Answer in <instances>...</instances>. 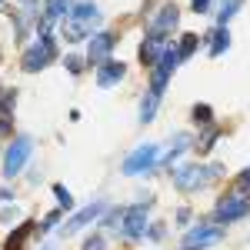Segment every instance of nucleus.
<instances>
[{
	"instance_id": "1",
	"label": "nucleus",
	"mask_w": 250,
	"mask_h": 250,
	"mask_svg": "<svg viewBox=\"0 0 250 250\" xmlns=\"http://www.w3.org/2000/svg\"><path fill=\"white\" fill-rule=\"evenodd\" d=\"M100 23V14H97L94 3H80L77 10H70V17L63 20V37L70 40V43H77V40L87 37V30Z\"/></svg>"
},
{
	"instance_id": "2",
	"label": "nucleus",
	"mask_w": 250,
	"mask_h": 250,
	"mask_svg": "<svg viewBox=\"0 0 250 250\" xmlns=\"http://www.w3.org/2000/svg\"><path fill=\"white\" fill-rule=\"evenodd\" d=\"M220 173H224L220 164H213V167H180V170H173V184L180 190H197V187H207L210 180H217Z\"/></svg>"
},
{
	"instance_id": "3",
	"label": "nucleus",
	"mask_w": 250,
	"mask_h": 250,
	"mask_svg": "<svg viewBox=\"0 0 250 250\" xmlns=\"http://www.w3.org/2000/svg\"><path fill=\"white\" fill-rule=\"evenodd\" d=\"M110 227L124 233V237H144L147 230V207H130V210H114L110 213Z\"/></svg>"
},
{
	"instance_id": "4",
	"label": "nucleus",
	"mask_w": 250,
	"mask_h": 250,
	"mask_svg": "<svg viewBox=\"0 0 250 250\" xmlns=\"http://www.w3.org/2000/svg\"><path fill=\"white\" fill-rule=\"evenodd\" d=\"M177 63H180V57H177V50L173 47H167V54L154 63V74H150V94H164V87H167V80H170V74L177 70Z\"/></svg>"
},
{
	"instance_id": "5",
	"label": "nucleus",
	"mask_w": 250,
	"mask_h": 250,
	"mask_svg": "<svg viewBox=\"0 0 250 250\" xmlns=\"http://www.w3.org/2000/svg\"><path fill=\"white\" fill-rule=\"evenodd\" d=\"M50 60H54V40L43 34V37H37V43L23 54V70L34 74V70H40V67H47Z\"/></svg>"
},
{
	"instance_id": "6",
	"label": "nucleus",
	"mask_w": 250,
	"mask_h": 250,
	"mask_svg": "<svg viewBox=\"0 0 250 250\" xmlns=\"http://www.w3.org/2000/svg\"><path fill=\"white\" fill-rule=\"evenodd\" d=\"M30 150H34V144H30L27 137L14 140V144H10V150L3 154V173H7V177H17V173L23 170V164L30 160Z\"/></svg>"
},
{
	"instance_id": "7",
	"label": "nucleus",
	"mask_w": 250,
	"mask_h": 250,
	"mask_svg": "<svg viewBox=\"0 0 250 250\" xmlns=\"http://www.w3.org/2000/svg\"><path fill=\"white\" fill-rule=\"evenodd\" d=\"M157 157H160V150H157V144H144V147H137L134 154L124 160V173H144V170H150L157 164Z\"/></svg>"
},
{
	"instance_id": "8",
	"label": "nucleus",
	"mask_w": 250,
	"mask_h": 250,
	"mask_svg": "<svg viewBox=\"0 0 250 250\" xmlns=\"http://www.w3.org/2000/svg\"><path fill=\"white\" fill-rule=\"evenodd\" d=\"M247 213H250V197H244V193L224 197V200L217 204V220H220V224L240 220V217H247Z\"/></svg>"
},
{
	"instance_id": "9",
	"label": "nucleus",
	"mask_w": 250,
	"mask_h": 250,
	"mask_svg": "<svg viewBox=\"0 0 250 250\" xmlns=\"http://www.w3.org/2000/svg\"><path fill=\"white\" fill-rule=\"evenodd\" d=\"M220 237H224V230H220V227H197V230H190L187 237H184V250L210 247V244H217Z\"/></svg>"
},
{
	"instance_id": "10",
	"label": "nucleus",
	"mask_w": 250,
	"mask_h": 250,
	"mask_svg": "<svg viewBox=\"0 0 250 250\" xmlns=\"http://www.w3.org/2000/svg\"><path fill=\"white\" fill-rule=\"evenodd\" d=\"M114 43H117V37H110V34H97V37H90V47H87V60H90V63H97V67H104V60L110 57Z\"/></svg>"
},
{
	"instance_id": "11",
	"label": "nucleus",
	"mask_w": 250,
	"mask_h": 250,
	"mask_svg": "<svg viewBox=\"0 0 250 250\" xmlns=\"http://www.w3.org/2000/svg\"><path fill=\"white\" fill-rule=\"evenodd\" d=\"M167 47H170V43H167V37H164V34H150V37L144 40V47H140V60L154 67L157 60L167 54Z\"/></svg>"
},
{
	"instance_id": "12",
	"label": "nucleus",
	"mask_w": 250,
	"mask_h": 250,
	"mask_svg": "<svg viewBox=\"0 0 250 250\" xmlns=\"http://www.w3.org/2000/svg\"><path fill=\"white\" fill-rule=\"evenodd\" d=\"M70 14V0H47V14H43V34L54 20H63Z\"/></svg>"
},
{
	"instance_id": "13",
	"label": "nucleus",
	"mask_w": 250,
	"mask_h": 250,
	"mask_svg": "<svg viewBox=\"0 0 250 250\" xmlns=\"http://www.w3.org/2000/svg\"><path fill=\"white\" fill-rule=\"evenodd\" d=\"M124 74H127V67H124V63H104V67H100V74H97V83H100V87H110V83H117Z\"/></svg>"
},
{
	"instance_id": "14",
	"label": "nucleus",
	"mask_w": 250,
	"mask_h": 250,
	"mask_svg": "<svg viewBox=\"0 0 250 250\" xmlns=\"http://www.w3.org/2000/svg\"><path fill=\"white\" fill-rule=\"evenodd\" d=\"M100 210H104V204H90V207H83V210H80L77 217L67 224V233H74V230H80V227H87V224H90V220H94Z\"/></svg>"
},
{
	"instance_id": "15",
	"label": "nucleus",
	"mask_w": 250,
	"mask_h": 250,
	"mask_svg": "<svg viewBox=\"0 0 250 250\" xmlns=\"http://www.w3.org/2000/svg\"><path fill=\"white\" fill-rule=\"evenodd\" d=\"M177 7H164V14L157 17V23H154V34H164V30H170V27H177Z\"/></svg>"
},
{
	"instance_id": "16",
	"label": "nucleus",
	"mask_w": 250,
	"mask_h": 250,
	"mask_svg": "<svg viewBox=\"0 0 250 250\" xmlns=\"http://www.w3.org/2000/svg\"><path fill=\"white\" fill-rule=\"evenodd\" d=\"M184 150H190V137H187V134H177V137H173V147L164 154V160H167V164H173V160L184 154Z\"/></svg>"
},
{
	"instance_id": "17",
	"label": "nucleus",
	"mask_w": 250,
	"mask_h": 250,
	"mask_svg": "<svg viewBox=\"0 0 250 250\" xmlns=\"http://www.w3.org/2000/svg\"><path fill=\"white\" fill-rule=\"evenodd\" d=\"M30 230H34L30 224H23V227H17V230H14L10 237H7V247H3V250H23V240L30 237Z\"/></svg>"
},
{
	"instance_id": "18",
	"label": "nucleus",
	"mask_w": 250,
	"mask_h": 250,
	"mask_svg": "<svg viewBox=\"0 0 250 250\" xmlns=\"http://www.w3.org/2000/svg\"><path fill=\"white\" fill-rule=\"evenodd\" d=\"M240 3H244V0H220V10H217V20H220V23H227V20H230L233 14H237V7H240Z\"/></svg>"
},
{
	"instance_id": "19",
	"label": "nucleus",
	"mask_w": 250,
	"mask_h": 250,
	"mask_svg": "<svg viewBox=\"0 0 250 250\" xmlns=\"http://www.w3.org/2000/svg\"><path fill=\"white\" fill-rule=\"evenodd\" d=\"M197 50V34H184V40H180V47H177V57L180 60H187Z\"/></svg>"
},
{
	"instance_id": "20",
	"label": "nucleus",
	"mask_w": 250,
	"mask_h": 250,
	"mask_svg": "<svg viewBox=\"0 0 250 250\" xmlns=\"http://www.w3.org/2000/svg\"><path fill=\"white\" fill-rule=\"evenodd\" d=\"M157 100H160L157 94H147V100L140 104V120H144V124H147V120H154V114H157Z\"/></svg>"
},
{
	"instance_id": "21",
	"label": "nucleus",
	"mask_w": 250,
	"mask_h": 250,
	"mask_svg": "<svg viewBox=\"0 0 250 250\" xmlns=\"http://www.w3.org/2000/svg\"><path fill=\"white\" fill-rule=\"evenodd\" d=\"M227 47H230V34H227V30H217V34H213V43H210V54L217 57V54H224Z\"/></svg>"
},
{
	"instance_id": "22",
	"label": "nucleus",
	"mask_w": 250,
	"mask_h": 250,
	"mask_svg": "<svg viewBox=\"0 0 250 250\" xmlns=\"http://www.w3.org/2000/svg\"><path fill=\"white\" fill-rule=\"evenodd\" d=\"M14 100H17V94H14V90H7V87L0 90V117H7L10 110H14Z\"/></svg>"
},
{
	"instance_id": "23",
	"label": "nucleus",
	"mask_w": 250,
	"mask_h": 250,
	"mask_svg": "<svg viewBox=\"0 0 250 250\" xmlns=\"http://www.w3.org/2000/svg\"><path fill=\"white\" fill-rule=\"evenodd\" d=\"M54 193H57V200H60V207H63V210H70V207H74V197H70V190L54 187Z\"/></svg>"
},
{
	"instance_id": "24",
	"label": "nucleus",
	"mask_w": 250,
	"mask_h": 250,
	"mask_svg": "<svg viewBox=\"0 0 250 250\" xmlns=\"http://www.w3.org/2000/svg\"><path fill=\"white\" fill-rule=\"evenodd\" d=\"M213 140H217V127H210L207 134L200 137V140H197V147H200V150H210V147H213Z\"/></svg>"
},
{
	"instance_id": "25",
	"label": "nucleus",
	"mask_w": 250,
	"mask_h": 250,
	"mask_svg": "<svg viewBox=\"0 0 250 250\" xmlns=\"http://www.w3.org/2000/svg\"><path fill=\"white\" fill-rule=\"evenodd\" d=\"M193 120H200V124H210V107H207V104L193 107Z\"/></svg>"
},
{
	"instance_id": "26",
	"label": "nucleus",
	"mask_w": 250,
	"mask_h": 250,
	"mask_svg": "<svg viewBox=\"0 0 250 250\" xmlns=\"http://www.w3.org/2000/svg\"><path fill=\"white\" fill-rule=\"evenodd\" d=\"M83 250H104V237H90V240L83 244Z\"/></svg>"
},
{
	"instance_id": "27",
	"label": "nucleus",
	"mask_w": 250,
	"mask_h": 250,
	"mask_svg": "<svg viewBox=\"0 0 250 250\" xmlns=\"http://www.w3.org/2000/svg\"><path fill=\"white\" fill-rule=\"evenodd\" d=\"M207 7H210V0H193V10L197 14H207Z\"/></svg>"
},
{
	"instance_id": "28",
	"label": "nucleus",
	"mask_w": 250,
	"mask_h": 250,
	"mask_svg": "<svg viewBox=\"0 0 250 250\" xmlns=\"http://www.w3.org/2000/svg\"><path fill=\"white\" fill-rule=\"evenodd\" d=\"M67 67H70V74H80V60L77 57H67Z\"/></svg>"
},
{
	"instance_id": "29",
	"label": "nucleus",
	"mask_w": 250,
	"mask_h": 250,
	"mask_svg": "<svg viewBox=\"0 0 250 250\" xmlns=\"http://www.w3.org/2000/svg\"><path fill=\"white\" fill-rule=\"evenodd\" d=\"M54 224H57V213H50V217H47V220H43V224H40V227H43V230H50V227H54Z\"/></svg>"
},
{
	"instance_id": "30",
	"label": "nucleus",
	"mask_w": 250,
	"mask_h": 250,
	"mask_svg": "<svg viewBox=\"0 0 250 250\" xmlns=\"http://www.w3.org/2000/svg\"><path fill=\"white\" fill-rule=\"evenodd\" d=\"M240 187H250V170L244 173V177H240Z\"/></svg>"
},
{
	"instance_id": "31",
	"label": "nucleus",
	"mask_w": 250,
	"mask_h": 250,
	"mask_svg": "<svg viewBox=\"0 0 250 250\" xmlns=\"http://www.w3.org/2000/svg\"><path fill=\"white\" fill-rule=\"evenodd\" d=\"M43 250H50V247H43Z\"/></svg>"
}]
</instances>
